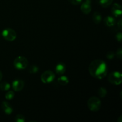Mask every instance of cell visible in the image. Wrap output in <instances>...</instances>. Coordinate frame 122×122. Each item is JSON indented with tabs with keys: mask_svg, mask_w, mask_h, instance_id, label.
<instances>
[{
	"mask_svg": "<svg viewBox=\"0 0 122 122\" xmlns=\"http://www.w3.org/2000/svg\"><path fill=\"white\" fill-rule=\"evenodd\" d=\"M89 72L92 77L102 79L107 76L108 67L104 61L101 59L95 60L89 64Z\"/></svg>",
	"mask_w": 122,
	"mask_h": 122,
	"instance_id": "6da1fadb",
	"label": "cell"
},
{
	"mask_svg": "<svg viewBox=\"0 0 122 122\" xmlns=\"http://www.w3.org/2000/svg\"><path fill=\"white\" fill-rule=\"evenodd\" d=\"M101 102L100 98L97 97H92L88 101V107L91 111L97 112L100 109Z\"/></svg>",
	"mask_w": 122,
	"mask_h": 122,
	"instance_id": "7a4b0ae2",
	"label": "cell"
},
{
	"mask_svg": "<svg viewBox=\"0 0 122 122\" xmlns=\"http://www.w3.org/2000/svg\"><path fill=\"white\" fill-rule=\"evenodd\" d=\"M14 66L17 70H24L27 67L29 64L28 60L23 56H19L14 60Z\"/></svg>",
	"mask_w": 122,
	"mask_h": 122,
	"instance_id": "3957f363",
	"label": "cell"
},
{
	"mask_svg": "<svg viewBox=\"0 0 122 122\" xmlns=\"http://www.w3.org/2000/svg\"><path fill=\"white\" fill-rule=\"evenodd\" d=\"M108 81L112 84L119 85L122 82V75L119 71H113L108 75Z\"/></svg>",
	"mask_w": 122,
	"mask_h": 122,
	"instance_id": "277c9868",
	"label": "cell"
},
{
	"mask_svg": "<svg viewBox=\"0 0 122 122\" xmlns=\"http://www.w3.org/2000/svg\"><path fill=\"white\" fill-rule=\"evenodd\" d=\"M2 36L6 41L11 42L16 39L17 33L13 29L7 28L2 30Z\"/></svg>",
	"mask_w": 122,
	"mask_h": 122,
	"instance_id": "5b68a950",
	"label": "cell"
},
{
	"mask_svg": "<svg viewBox=\"0 0 122 122\" xmlns=\"http://www.w3.org/2000/svg\"><path fill=\"white\" fill-rule=\"evenodd\" d=\"M41 79L43 83L47 84L51 83L54 81L55 79V75L51 70H46L42 74Z\"/></svg>",
	"mask_w": 122,
	"mask_h": 122,
	"instance_id": "8992f818",
	"label": "cell"
},
{
	"mask_svg": "<svg viewBox=\"0 0 122 122\" xmlns=\"http://www.w3.org/2000/svg\"><path fill=\"white\" fill-rule=\"evenodd\" d=\"M81 10L83 13L85 14H88L91 13L92 10L91 1V0H85L83 2L81 7Z\"/></svg>",
	"mask_w": 122,
	"mask_h": 122,
	"instance_id": "52a82bcc",
	"label": "cell"
},
{
	"mask_svg": "<svg viewBox=\"0 0 122 122\" xmlns=\"http://www.w3.org/2000/svg\"><path fill=\"white\" fill-rule=\"evenodd\" d=\"M25 86V83L22 80L15 79L12 83V87L14 91L19 92L22 90Z\"/></svg>",
	"mask_w": 122,
	"mask_h": 122,
	"instance_id": "ba28073f",
	"label": "cell"
},
{
	"mask_svg": "<svg viewBox=\"0 0 122 122\" xmlns=\"http://www.w3.org/2000/svg\"><path fill=\"white\" fill-rule=\"evenodd\" d=\"M111 12L113 14V16L115 17H119L122 15V7L119 4L115 3L113 4L112 9H111Z\"/></svg>",
	"mask_w": 122,
	"mask_h": 122,
	"instance_id": "9c48e42d",
	"label": "cell"
},
{
	"mask_svg": "<svg viewBox=\"0 0 122 122\" xmlns=\"http://www.w3.org/2000/svg\"><path fill=\"white\" fill-rule=\"evenodd\" d=\"M1 107H2V109L4 111V112L6 114H8V115H10V114H11L13 111L12 106L8 102H7V101H3L2 102Z\"/></svg>",
	"mask_w": 122,
	"mask_h": 122,
	"instance_id": "30bf717a",
	"label": "cell"
},
{
	"mask_svg": "<svg viewBox=\"0 0 122 122\" xmlns=\"http://www.w3.org/2000/svg\"><path fill=\"white\" fill-rule=\"evenodd\" d=\"M56 73L58 75H63L66 71V66L64 63H59L55 67Z\"/></svg>",
	"mask_w": 122,
	"mask_h": 122,
	"instance_id": "8fae6325",
	"label": "cell"
},
{
	"mask_svg": "<svg viewBox=\"0 0 122 122\" xmlns=\"http://www.w3.org/2000/svg\"><path fill=\"white\" fill-rule=\"evenodd\" d=\"M104 23L108 27L114 26L116 24V19L112 16H107L104 19Z\"/></svg>",
	"mask_w": 122,
	"mask_h": 122,
	"instance_id": "7c38bea8",
	"label": "cell"
},
{
	"mask_svg": "<svg viewBox=\"0 0 122 122\" xmlns=\"http://www.w3.org/2000/svg\"><path fill=\"white\" fill-rule=\"evenodd\" d=\"M92 19L95 24H99L102 20V16L99 12H95L93 14Z\"/></svg>",
	"mask_w": 122,
	"mask_h": 122,
	"instance_id": "4fadbf2b",
	"label": "cell"
},
{
	"mask_svg": "<svg viewBox=\"0 0 122 122\" xmlns=\"http://www.w3.org/2000/svg\"><path fill=\"white\" fill-rule=\"evenodd\" d=\"M58 83H59L60 85L62 86H64V85H66L69 83V79L67 76H61L58 79Z\"/></svg>",
	"mask_w": 122,
	"mask_h": 122,
	"instance_id": "5bb4252c",
	"label": "cell"
},
{
	"mask_svg": "<svg viewBox=\"0 0 122 122\" xmlns=\"http://www.w3.org/2000/svg\"><path fill=\"white\" fill-rule=\"evenodd\" d=\"M113 0H100L99 3H100V5L101 7H104V8H106V7L110 5L112 2H113Z\"/></svg>",
	"mask_w": 122,
	"mask_h": 122,
	"instance_id": "9a60e30c",
	"label": "cell"
},
{
	"mask_svg": "<svg viewBox=\"0 0 122 122\" xmlns=\"http://www.w3.org/2000/svg\"><path fill=\"white\" fill-rule=\"evenodd\" d=\"M10 84L8 82H3L0 83V89L2 91H8L10 89Z\"/></svg>",
	"mask_w": 122,
	"mask_h": 122,
	"instance_id": "2e32d148",
	"label": "cell"
},
{
	"mask_svg": "<svg viewBox=\"0 0 122 122\" xmlns=\"http://www.w3.org/2000/svg\"><path fill=\"white\" fill-rule=\"evenodd\" d=\"M107 90L104 87H101L98 89V94L99 96L101 98H104L106 97V95H107Z\"/></svg>",
	"mask_w": 122,
	"mask_h": 122,
	"instance_id": "e0dca14e",
	"label": "cell"
},
{
	"mask_svg": "<svg viewBox=\"0 0 122 122\" xmlns=\"http://www.w3.org/2000/svg\"><path fill=\"white\" fill-rule=\"evenodd\" d=\"M39 70V68L38 66H36V65H32L31 66H30L29 69V71L30 73L34 74L37 73Z\"/></svg>",
	"mask_w": 122,
	"mask_h": 122,
	"instance_id": "ac0fdd59",
	"label": "cell"
},
{
	"mask_svg": "<svg viewBox=\"0 0 122 122\" xmlns=\"http://www.w3.org/2000/svg\"><path fill=\"white\" fill-rule=\"evenodd\" d=\"M5 97L7 100H11L12 99L14 98V92L12 91H10L6 93L5 95Z\"/></svg>",
	"mask_w": 122,
	"mask_h": 122,
	"instance_id": "d6986e66",
	"label": "cell"
},
{
	"mask_svg": "<svg viewBox=\"0 0 122 122\" xmlns=\"http://www.w3.org/2000/svg\"><path fill=\"white\" fill-rule=\"evenodd\" d=\"M15 120L17 122H25L26 119H25V117L22 114H18L15 116Z\"/></svg>",
	"mask_w": 122,
	"mask_h": 122,
	"instance_id": "ffe728a7",
	"label": "cell"
},
{
	"mask_svg": "<svg viewBox=\"0 0 122 122\" xmlns=\"http://www.w3.org/2000/svg\"><path fill=\"white\" fill-rule=\"evenodd\" d=\"M114 56H115V54H114V52H112V51H109V52H108L107 53L106 57H107V58H108V59L112 60L113 59V58H114Z\"/></svg>",
	"mask_w": 122,
	"mask_h": 122,
	"instance_id": "44dd1931",
	"label": "cell"
},
{
	"mask_svg": "<svg viewBox=\"0 0 122 122\" xmlns=\"http://www.w3.org/2000/svg\"><path fill=\"white\" fill-rule=\"evenodd\" d=\"M116 56H117L118 58L121 60L122 58V49L121 48H119V49H117L116 51Z\"/></svg>",
	"mask_w": 122,
	"mask_h": 122,
	"instance_id": "7402d4cb",
	"label": "cell"
},
{
	"mask_svg": "<svg viewBox=\"0 0 122 122\" xmlns=\"http://www.w3.org/2000/svg\"><path fill=\"white\" fill-rule=\"evenodd\" d=\"M69 1L71 4L77 5H79L82 2V0H69Z\"/></svg>",
	"mask_w": 122,
	"mask_h": 122,
	"instance_id": "603a6c76",
	"label": "cell"
},
{
	"mask_svg": "<svg viewBox=\"0 0 122 122\" xmlns=\"http://www.w3.org/2000/svg\"><path fill=\"white\" fill-rule=\"evenodd\" d=\"M116 39L117 41L121 43L122 41V33L121 32H119L118 33H117L116 35Z\"/></svg>",
	"mask_w": 122,
	"mask_h": 122,
	"instance_id": "cb8c5ba5",
	"label": "cell"
},
{
	"mask_svg": "<svg viewBox=\"0 0 122 122\" xmlns=\"http://www.w3.org/2000/svg\"><path fill=\"white\" fill-rule=\"evenodd\" d=\"M117 25H118V27L120 29V30L122 29V19H120L119 20V21L117 22Z\"/></svg>",
	"mask_w": 122,
	"mask_h": 122,
	"instance_id": "d4e9b609",
	"label": "cell"
},
{
	"mask_svg": "<svg viewBox=\"0 0 122 122\" xmlns=\"http://www.w3.org/2000/svg\"><path fill=\"white\" fill-rule=\"evenodd\" d=\"M117 122H122V116H120L119 117V119L117 120Z\"/></svg>",
	"mask_w": 122,
	"mask_h": 122,
	"instance_id": "484cf974",
	"label": "cell"
},
{
	"mask_svg": "<svg viewBox=\"0 0 122 122\" xmlns=\"http://www.w3.org/2000/svg\"><path fill=\"white\" fill-rule=\"evenodd\" d=\"M2 72L0 71V82H1V81L2 80Z\"/></svg>",
	"mask_w": 122,
	"mask_h": 122,
	"instance_id": "4316f807",
	"label": "cell"
}]
</instances>
